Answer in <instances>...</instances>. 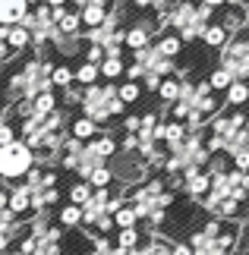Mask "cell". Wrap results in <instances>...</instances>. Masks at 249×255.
Listing matches in <instances>:
<instances>
[{
  "label": "cell",
  "mask_w": 249,
  "mask_h": 255,
  "mask_svg": "<svg viewBox=\"0 0 249 255\" xmlns=\"http://www.w3.org/2000/svg\"><path fill=\"white\" fill-rule=\"evenodd\" d=\"M174 189H167L161 176H145L142 183H136V189L129 192V205H133L139 224H145L148 233H158L161 224L167 221V211L174 208Z\"/></svg>",
  "instance_id": "obj_1"
},
{
  "label": "cell",
  "mask_w": 249,
  "mask_h": 255,
  "mask_svg": "<svg viewBox=\"0 0 249 255\" xmlns=\"http://www.w3.org/2000/svg\"><path fill=\"white\" fill-rule=\"evenodd\" d=\"M82 111H85L88 120L98 126V123H107L117 114H123V101H120V95H117L114 85H98V88L92 85L82 95Z\"/></svg>",
  "instance_id": "obj_2"
},
{
  "label": "cell",
  "mask_w": 249,
  "mask_h": 255,
  "mask_svg": "<svg viewBox=\"0 0 249 255\" xmlns=\"http://www.w3.org/2000/svg\"><path fill=\"white\" fill-rule=\"evenodd\" d=\"M35 167V151L25 142H9L0 148V180H22L28 176V170Z\"/></svg>",
  "instance_id": "obj_3"
},
{
  "label": "cell",
  "mask_w": 249,
  "mask_h": 255,
  "mask_svg": "<svg viewBox=\"0 0 249 255\" xmlns=\"http://www.w3.org/2000/svg\"><path fill=\"white\" fill-rule=\"evenodd\" d=\"M180 189L193 202H202L205 195L212 192V176H208L205 170H186V173H180Z\"/></svg>",
  "instance_id": "obj_4"
},
{
  "label": "cell",
  "mask_w": 249,
  "mask_h": 255,
  "mask_svg": "<svg viewBox=\"0 0 249 255\" xmlns=\"http://www.w3.org/2000/svg\"><path fill=\"white\" fill-rule=\"evenodd\" d=\"M6 208L13 211L16 221H28L32 218V189L22 183V186H9V195H6Z\"/></svg>",
  "instance_id": "obj_5"
},
{
  "label": "cell",
  "mask_w": 249,
  "mask_h": 255,
  "mask_svg": "<svg viewBox=\"0 0 249 255\" xmlns=\"http://www.w3.org/2000/svg\"><path fill=\"white\" fill-rule=\"evenodd\" d=\"M171 246H174V240L167 237V233L158 230V233H145L139 252H142V255H171Z\"/></svg>",
  "instance_id": "obj_6"
},
{
  "label": "cell",
  "mask_w": 249,
  "mask_h": 255,
  "mask_svg": "<svg viewBox=\"0 0 249 255\" xmlns=\"http://www.w3.org/2000/svg\"><path fill=\"white\" fill-rule=\"evenodd\" d=\"M57 227L60 230H76V227H82V208L79 205H69V202H63V208L57 211Z\"/></svg>",
  "instance_id": "obj_7"
},
{
  "label": "cell",
  "mask_w": 249,
  "mask_h": 255,
  "mask_svg": "<svg viewBox=\"0 0 249 255\" xmlns=\"http://www.w3.org/2000/svg\"><path fill=\"white\" fill-rule=\"evenodd\" d=\"M25 19V0H0V22L13 25Z\"/></svg>",
  "instance_id": "obj_8"
},
{
  "label": "cell",
  "mask_w": 249,
  "mask_h": 255,
  "mask_svg": "<svg viewBox=\"0 0 249 255\" xmlns=\"http://www.w3.org/2000/svg\"><path fill=\"white\" fill-rule=\"evenodd\" d=\"M114 246L120 249V252L139 249V246H142V230H139V227H129V230H117V237H114Z\"/></svg>",
  "instance_id": "obj_9"
},
{
  "label": "cell",
  "mask_w": 249,
  "mask_h": 255,
  "mask_svg": "<svg viewBox=\"0 0 249 255\" xmlns=\"http://www.w3.org/2000/svg\"><path fill=\"white\" fill-rule=\"evenodd\" d=\"M88 145H92V151L101 161H107V158H114V154H117V139H114V135H95Z\"/></svg>",
  "instance_id": "obj_10"
},
{
  "label": "cell",
  "mask_w": 249,
  "mask_h": 255,
  "mask_svg": "<svg viewBox=\"0 0 249 255\" xmlns=\"http://www.w3.org/2000/svg\"><path fill=\"white\" fill-rule=\"evenodd\" d=\"M69 135H73L76 142H92L95 139V123L88 120V117H79V120H73V126H69Z\"/></svg>",
  "instance_id": "obj_11"
},
{
  "label": "cell",
  "mask_w": 249,
  "mask_h": 255,
  "mask_svg": "<svg viewBox=\"0 0 249 255\" xmlns=\"http://www.w3.org/2000/svg\"><path fill=\"white\" fill-rule=\"evenodd\" d=\"M92 189H111V183H114V170H111V164H104V167H95L92 173H88V180H85Z\"/></svg>",
  "instance_id": "obj_12"
},
{
  "label": "cell",
  "mask_w": 249,
  "mask_h": 255,
  "mask_svg": "<svg viewBox=\"0 0 249 255\" xmlns=\"http://www.w3.org/2000/svg\"><path fill=\"white\" fill-rule=\"evenodd\" d=\"M85 237H88V233H85ZM88 240H92V249H88L85 255H123L120 249L114 246L111 237H88Z\"/></svg>",
  "instance_id": "obj_13"
},
{
  "label": "cell",
  "mask_w": 249,
  "mask_h": 255,
  "mask_svg": "<svg viewBox=\"0 0 249 255\" xmlns=\"http://www.w3.org/2000/svg\"><path fill=\"white\" fill-rule=\"evenodd\" d=\"M114 227L117 230H129V227H139V218H136V211H133V205H123L120 211H114Z\"/></svg>",
  "instance_id": "obj_14"
},
{
  "label": "cell",
  "mask_w": 249,
  "mask_h": 255,
  "mask_svg": "<svg viewBox=\"0 0 249 255\" xmlns=\"http://www.w3.org/2000/svg\"><path fill=\"white\" fill-rule=\"evenodd\" d=\"M88 195H92V186H88L85 180H79V183H73L69 186V205H79V208H82V205L88 202Z\"/></svg>",
  "instance_id": "obj_15"
},
{
  "label": "cell",
  "mask_w": 249,
  "mask_h": 255,
  "mask_svg": "<svg viewBox=\"0 0 249 255\" xmlns=\"http://www.w3.org/2000/svg\"><path fill=\"white\" fill-rule=\"evenodd\" d=\"M249 101V85L246 82H234L231 88H227V104H246Z\"/></svg>",
  "instance_id": "obj_16"
},
{
  "label": "cell",
  "mask_w": 249,
  "mask_h": 255,
  "mask_svg": "<svg viewBox=\"0 0 249 255\" xmlns=\"http://www.w3.org/2000/svg\"><path fill=\"white\" fill-rule=\"evenodd\" d=\"M158 92H161L164 101H180V82H174V79H164L158 85Z\"/></svg>",
  "instance_id": "obj_17"
},
{
  "label": "cell",
  "mask_w": 249,
  "mask_h": 255,
  "mask_svg": "<svg viewBox=\"0 0 249 255\" xmlns=\"http://www.w3.org/2000/svg\"><path fill=\"white\" fill-rule=\"evenodd\" d=\"M231 85H234V79H231V73H227V70L212 73V82H208V88H218V92H221V88H231Z\"/></svg>",
  "instance_id": "obj_18"
},
{
  "label": "cell",
  "mask_w": 249,
  "mask_h": 255,
  "mask_svg": "<svg viewBox=\"0 0 249 255\" xmlns=\"http://www.w3.org/2000/svg\"><path fill=\"white\" fill-rule=\"evenodd\" d=\"M3 38H6V41L13 44V47H22V44L28 41V32H25V28H6Z\"/></svg>",
  "instance_id": "obj_19"
},
{
  "label": "cell",
  "mask_w": 249,
  "mask_h": 255,
  "mask_svg": "<svg viewBox=\"0 0 249 255\" xmlns=\"http://www.w3.org/2000/svg\"><path fill=\"white\" fill-rule=\"evenodd\" d=\"M117 95H120V101H123V104H133L136 98H139V85H136V82H126V85L117 88Z\"/></svg>",
  "instance_id": "obj_20"
},
{
  "label": "cell",
  "mask_w": 249,
  "mask_h": 255,
  "mask_svg": "<svg viewBox=\"0 0 249 255\" xmlns=\"http://www.w3.org/2000/svg\"><path fill=\"white\" fill-rule=\"evenodd\" d=\"M82 19L88 25H98V22H104V9L98 6V3H92V6H85V13H82Z\"/></svg>",
  "instance_id": "obj_21"
},
{
  "label": "cell",
  "mask_w": 249,
  "mask_h": 255,
  "mask_svg": "<svg viewBox=\"0 0 249 255\" xmlns=\"http://www.w3.org/2000/svg\"><path fill=\"white\" fill-rule=\"evenodd\" d=\"M224 38H227V32H224L221 25H212V28L205 32V41H208V44H224Z\"/></svg>",
  "instance_id": "obj_22"
},
{
  "label": "cell",
  "mask_w": 249,
  "mask_h": 255,
  "mask_svg": "<svg viewBox=\"0 0 249 255\" xmlns=\"http://www.w3.org/2000/svg\"><path fill=\"white\" fill-rule=\"evenodd\" d=\"M101 73L107 76V79H114V76H120V73H123V63H120V60H114V57H111V60H104Z\"/></svg>",
  "instance_id": "obj_23"
},
{
  "label": "cell",
  "mask_w": 249,
  "mask_h": 255,
  "mask_svg": "<svg viewBox=\"0 0 249 255\" xmlns=\"http://www.w3.org/2000/svg\"><path fill=\"white\" fill-rule=\"evenodd\" d=\"M73 82V73L66 70V66H57L54 70V79H51V85H69Z\"/></svg>",
  "instance_id": "obj_24"
},
{
  "label": "cell",
  "mask_w": 249,
  "mask_h": 255,
  "mask_svg": "<svg viewBox=\"0 0 249 255\" xmlns=\"http://www.w3.org/2000/svg\"><path fill=\"white\" fill-rule=\"evenodd\" d=\"M9 142H16V129L9 123H0V148L3 145H9Z\"/></svg>",
  "instance_id": "obj_25"
},
{
  "label": "cell",
  "mask_w": 249,
  "mask_h": 255,
  "mask_svg": "<svg viewBox=\"0 0 249 255\" xmlns=\"http://www.w3.org/2000/svg\"><path fill=\"white\" fill-rule=\"evenodd\" d=\"M126 41L133 44V47H142V44L148 41V35L142 32V28H133V32H129V38H126Z\"/></svg>",
  "instance_id": "obj_26"
},
{
  "label": "cell",
  "mask_w": 249,
  "mask_h": 255,
  "mask_svg": "<svg viewBox=\"0 0 249 255\" xmlns=\"http://www.w3.org/2000/svg\"><path fill=\"white\" fill-rule=\"evenodd\" d=\"M95 76H98V66H92V63H88V66H82V70H79V82H95Z\"/></svg>",
  "instance_id": "obj_27"
},
{
  "label": "cell",
  "mask_w": 249,
  "mask_h": 255,
  "mask_svg": "<svg viewBox=\"0 0 249 255\" xmlns=\"http://www.w3.org/2000/svg\"><path fill=\"white\" fill-rule=\"evenodd\" d=\"M177 51H180V41H177V38H167L161 44V54H177Z\"/></svg>",
  "instance_id": "obj_28"
},
{
  "label": "cell",
  "mask_w": 249,
  "mask_h": 255,
  "mask_svg": "<svg viewBox=\"0 0 249 255\" xmlns=\"http://www.w3.org/2000/svg\"><path fill=\"white\" fill-rule=\"evenodd\" d=\"M171 255H193V249H189V243H177V240H174Z\"/></svg>",
  "instance_id": "obj_29"
},
{
  "label": "cell",
  "mask_w": 249,
  "mask_h": 255,
  "mask_svg": "<svg viewBox=\"0 0 249 255\" xmlns=\"http://www.w3.org/2000/svg\"><path fill=\"white\" fill-rule=\"evenodd\" d=\"M13 246H16V240H9L6 233H0V255H3V252H9Z\"/></svg>",
  "instance_id": "obj_30"
},
{
  "label": "cell",
  "mask_w": 249,
  "mask_h": 255,
  "mask_svg": "<svg viewBox=\"0 0 249 255\" xmlns=\"http://www.w3.org/2000/svg\"><path fill=\"white\" fill-rule=\"evenodd\" d=\"M76 22H79L76 16H63V19H60V28H63V32H73V28H76Z\"/></svg>",
  "instance_id": "obj_31"
},
{
  "label": "cell",
  "mask_w": 249,
  "mask_h": 255,
  "mask_svg": "<svg viewBox=\"0 0 249 255\" xmlns=\"http://www.w3.org/2000/svg\"><path fill=\"white\" fill-rule=\"evenodd\" d=\"M88 60H92V66L101 60V47H92V51H88Z\"/></svg>",
  "instance_id": "obj_32"
},
{
  "label": "cell",
  "mask_w": 249,
  "mask_h": 255,
  "mask_svg": "<svg viewBox=\"0 0 249 255\" xmlns=\"http://www.w3.org/2000/svg\"><path fill=\"white\" fill-rule=\"evenodd\" d=\"M243 189H246V192H249V170H246V173H243Z\"/></svg>",
  "instance_id": "obj_33"
},
{
  "label": "cell",
  "mask_w": 249,
  "mask_h": 255,
  "mask_svg": "<svg viewBox=\"0 0 249 255\" xmlns=\"http://www.w3.org/2000/svg\"><path fill=\"white\" fill-rule=\"evenodd\" d=\"M3 255H22V252H19V249L13 246V249H9V252H3Z\"/></svg>",
  "instance_id": "obj_34"
},
{
  "label": "cell",
  "mask_w": 249,
  "mask_h": 255,
  "mask_svg": "<svg viewBox=\"0 0 249 255\" xmlns=\"http://www.w3.org/2000/svg\"><path fill=\"white\" fill-rule=\"evenodd\" d=\"M123 255H142V252H139V249H129V252H123Z\"/></svg>",
  "instance_id": "obj_35"
},
{
  "label": "cell",
  "mask_w": 249,
  "mask_h": 255,
  "mask_svg": "<svg viewBox=\"0 0 249 255\" xmlns=\"http://www.w3.org/2000/svg\"><path fill=\"white\" fill-rule=\"evenodd\" d=\"M208 3H224V0H208Z\"/></svg>",
  "instance_id": "obj_36"
},
{
  "label": "cell",
  "mask_w": 249,
  "mask_h": 255,
  "mask_svg": "<svg viewBox=\"0 0 249 255\" xmlns=\"http://www.w3.org/2000/svg\"><path fill=\"white\" fill-rule=\"evenodd\" d=\"M51 3H63V0H51Z\"/></svg>",
  "instance_id": "obj_37"
}]
</instances>
